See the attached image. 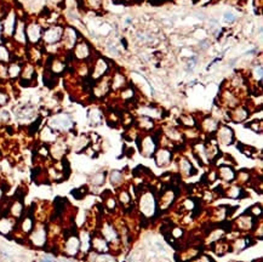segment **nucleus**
Returning a JSON list of instances; mask_svg holds the SVG:
<instances>
[{"label": "nucleus", "instance_id": "nucleus-1", "mask_svg": "<svg viewBox=\"0 0 263 262\" xmlns=\"http://www.w3.org/2000/svg\"><path fill=\"white\" fill-rule=\"evenodd\" d=\"M224 19H226V21H228V22H234V21L236 19V17L234 16L232 12H227V14L224 15Z\"/></svg>", "mask_w": 263, "mask_h": 262}, {"label": "nucleus", "instance_id": "nucleus-2", "mask_svg": "<svg viewBox=\"0 0 263 262\" xmlns=\"http://www.w3.org/2000/svg\"><path fill=\"white\" fill-rule=\"evenodd\" d=\"M43 262H53V261H52V260H49V259H44Z\"/></svg>", "mask_w": 263, "mask_h": 262}]
</instances>
